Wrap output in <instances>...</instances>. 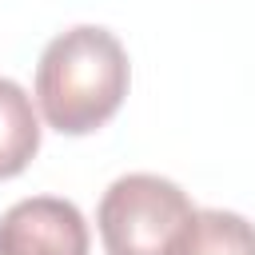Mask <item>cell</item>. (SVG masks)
I'll list each match as a JSON object with an SVG mask.
<instances>
[{
    "instance_id": "cell-2",
    "label": "cell",
    "mask_w": 255,
    "mask_h": 255,
    "mask_svg": "<svg viewBox=\"0 0 255 255\" xmlns=\"http://www.w3.org/2000/svg\"><path fill=\"white\" fill-rule=\"evenodd\" d=\"M195 211L199 207L179 183L151 171H128L104 191L96 227L108 255H179Z\"/></svg>"
},
{
    "instance_id": "cell-5",
    "label": "cell",
    "mask_w": 255,
    "mask_h": 255,
    "mask_svg": "<svg viewBox=\"0 0 255 255\" xmlns=\"http://www.w3.org/2000/svg\"><path fill=\"white\" fill-rule=\"evenodd\" d=\"M179 255H255V223L239 211L199 207Z\"/></svg>"
},
{
    "instance_id": "cell-4",
    "label": "cell",
    "mask_w": 255,
    "mask_h": 255,
    "mask_svg": "<svg viewBox=\"0 0 255 255\" xmlns=\"http://www.w3.org/2000/svg\"><path fill=\"white\" fill-rule=\"evenodd\" d=\"M40 151V116L32 96L0 76V179H16Z\"/></svg>"
},
{
    "instance_id": "cell-1",
    "label": "cell",
    "mask_w": 255,
    "mask_h": 255,
    "mask_svg": "<svg viewBox=\"0 0 255 255\" xmlns=\"http://www.w3.org/2000/svg\"><path fill=\"white\" fill-rule=\"evenodd\" d=\"M131 64L116 32L76 24L48 40L36 64V108L60 135L100 131L128 100Z\"/></svg>"
},
{
    "instance_id": "cell-3",
    "label": "cell",
    "mask_w": 255,
    "mask_h": 255,
    "mask_svg": "<svg viewBox=\"0 0 255 255\" xmlns=\"http://www.w3.org/2000/svg\"><path fill=\"white\" fill-rule=\"evenodd\" d=\"M88 219L72 199L32 195L0 215V255H88Z\"/></svg>"
}]
</instances>
